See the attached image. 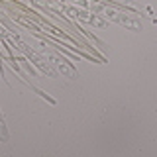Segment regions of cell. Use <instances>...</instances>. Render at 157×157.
<instances>
[{"mask_svg": "<svg viewBox=\"0 0 157 157\" xmlns=\"http://www.w3.org/2000/svg\"><path fill=\"white\" fill-rule=\"evenodd\" d=\"M155 22H157V20H155Z\"/></svg>", "mask_w": 157, "mask_h": 157, "instance_id": "3957f363", "label": "cell"}, {"mask_svg": "<svg viewBox=\"0 0 157 157\" xmlns=\"http://www.w3.org/2000/svg\"><path fill=\"white\" fill-rule=\"evenodd\" d=\"M106 16L110 18V20H114V22H118L120 26H124V28H130V29H134V32H141V26L137 24V20L130 18V16H124V14H116V12H112V10H108Z\"/></svg>", "mask_w": 157, "mask_h": 157, "instance_id": "6da1fadb", "label": "cell"}, {"mask_svg": "<svg viewBox=\"0 0 157 157\" xmlns=\"http://www.w3.org/2000/svg\"><path fill=\"white\" fill-rule=\"evenodd\" d=\"M22 81H24V82H26V85H28L29 88H32V90H33V92H36V94H39V96H41V98H43V100H47V102H49V104H55V98H51V96H49V94H47V92H43V90H41V88H37V86H36V85H33V82H32V81H29V78H28V75H26V77H22Z\"/></svg>", "mask_w": 157, "mask_h": 157, "instance_id": "7a4b0ae2", "label": "cell"}]
</instances>
